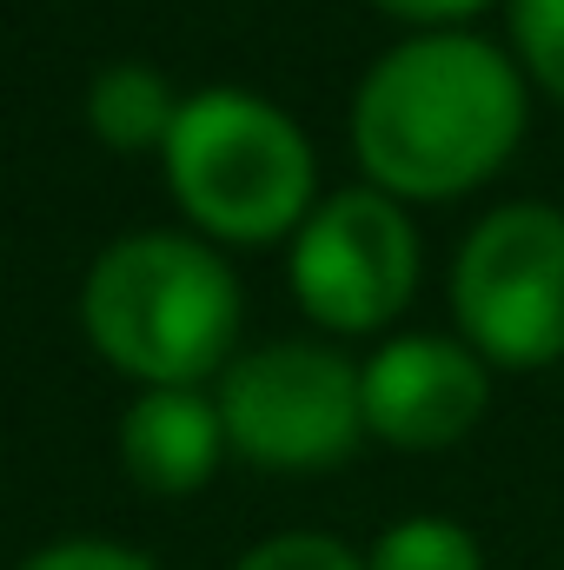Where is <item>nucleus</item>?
Here are the masks:
<instances>
[{"instance_id":"nucleus-1","label":"nucleus","mask_w":564,"mask_h":570,"mask_svg":"<svg viewBox=\"0 0 564 570\" xmlns=\"http://www.w3.org/2000/svg\"><path fill=\"white\" fill-rule=\"evenodd\" d=\"M525 134V73L505 47L445 27L412 33L352 100V153L366 186L392 199H458L485 186Z\"/></svg>"},{"instance_id":"nucleus-2","label":"nucleus","mask_w":564,"mask_h":570,"mask_svg":"<svg viewBox=\"0 0 564 570\" xmlns=\"http://www.w3.org/2000/svg\"><path fill=\"white\" fill-rule=\"evenodd\" d=\"M94 352L140 385H206L240 345V279L186 233H127L80 285Z\"/></svg>"},{"instance_id":"nucleus-3","label":"nucleus","mask_w":564,"mask_h":570,"mask_svg":"<svg viewBox=\"0 0 564 570\" xmlns=\"http://www.w3.org/2000/svg\"><path fill=\"white\" fill-rule=\"evenodd\" d=\"M166 193L220 246H273L319 206V159L305 127L246 87H200L159 146Z\"/></svg>"},{"instance_id":"nucleus-4","label":"nucleus","mask_w":564,"mask_h":570,"mask_svg":"<svg viewBox=\"0 0 564 570\" xmlns=\"http://www.w3.org/2000/svg\"><path fill=\"white\" fill-rule=\"evenodd\" d=\"M458 338L505 372H538L564 358V213L518 199L485 213L451 266Z\"/></svg>"},{"instance_id":"nucleus-5","label":"nucleus","mask_w":564,"mask_h":570,"mask_svg":"<svg viewBox=\"0 0 564 570\" xmlns=\"http://www.w3.org/2000/svg\"><path fill=\"white\" fill-rule=\"evenodd\" d=\"M213 399L226 444L260 471H332L366 438L359 365H346L332 345H260L220 372Z\"/></svg>"},{"instance_id":"nucleus-6","label":"nucleus","mask_w":564,"mask_h":570,"mask_svg":"<svg viewBox=\"0 0 564 570\" xmlns=\"http://www.w3.org/2000/svg\"><path fill=\"white\" fill-rule=\"evenodd\" d=\"M285 279L312 325L339 338L386 332L412 305V285H419V226L379 186L325 193L292 233Z\"/></svg>"},{"instance_id":"nucleus-7","label":"nucleus","mask_w":564,"mask_h":570,"mask_svg":"<svg viewBox=\"0 0 564 570\" xmlns=\"http://www.w3.org/2000/svg\"><path fill=\"white\" fill-rule=\"evenodd\" d=\"M359 405H366V438L399 451H445L478 431L492 405V365L465 338L406 332L359 365Z\"/></svg>"},{"instance_id":"nucleus-8","label":"nucleus","mask_w":564,"mask_h":570,"mask_svg":"<svg viewBox=\"0 0 564 570\" xmlns=\"http://www.w3.org/2000/svg\"><path fill=\"white\" fill-rule=\"evenodd\" d=\"M226 451L233 444H226L220 399H206L200 385H146L120 412V464L153 498H186L213 484Z\"/></svg>"},{"instance_id":"nucleus-9","label":"nucleus","mask_w":564,"mask_h":570,"mask_svg":"<svg viewBox=\"0 0 564 570\" xmlns=\"http://www.w3.org/2000/svg\"><path fill=\"white\" fill-rule=\"evenodd\" d=\"M173 120H179V94L166 87L159 67L114 60L87 87V127H94V140L114 146V153H159L166 134H173Z\"/></svg>"},{"instance_id":"nucleus-10","label":"nucleus","mask_w":564,"mask_h":570,"mask_svg":"<svg viewBox=\"0 0 564 570\" xmlns=\"http://www.w3.org/2000/svg\"><path fill=\"white\" fill-rule=\"evenodd\" d=\"M366 570H485V551L451 518H399L366 551Z\"/></svg>"},{"instance_id":"nucleus-11","label":"nucleus","mask_w":564,"mask_h":570,"mask_svg":"<svg viewBox=\"0 0 564 570\" xmlns=\"http://www.w3.org/2000/svg\"><path fill=\"white\" fill-rule=\"evenodd\" d=\"M518 67L564 107V0H512Z\"/></svg>"},{"instance_id":"nucleus-12","label":"nucleus","mask_w":564,"mask_h":570,"mask_svg":"<svg viewBox=\"0 0 564 570\" xmlns=\"http://www.w3.org/2000/svg\"><path fill=\"white\" fill-rule=\"evenodd\" d=\"M233 570H366V558L346 538H325V531H280V538L253 544Z\"/></svg>"},{"instance_id":"nucleus-13","label":"nucleus","mask_w":564,"mask_h":570,"mask_svg":"<svg viewBox=\"0 0 564 570\" xmlns=\"http://www.w3.org/2000/svg\"><path fill=\"white\" fill-rule=\"evenodd\" d=\"M20 570H153V558H140L134 544H114V538H60V544L33 551Z\"/></svg>"},{"instance_id":"nucleus-14","label":"nucleus","mask_w":564,"mask_h":570,"mask_svg":"<svg viewBox=\"0 0 564 570\" xmlns=\"http://www.w3.org/2000/svg\"><path fill=\"white\" fill-rule=\"evenodd\" d=\"M372 7L392 13V20H406V27H419V33H445V27L478 20L492 0H372Z\"/></svg>"}]
</instances>
